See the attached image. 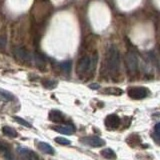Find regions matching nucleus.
<instances>
[{"instance_id": "obj_1", "label": "nucleus", "mask_w": 160, "mask_h": 160, "mask_svg": "<svg viewBox=\"0 0 160 160\" xmlns=\"http://www.w3.org/2000/svg\"><path fill=\"white\" fill-rule=\"evenodd\" d=\"M107 67L112 76H116L120 70V53L115 45H111L107 50L106 55Z\"/></svg>"}, {"instance_id": "obj_2", "label": "nucleus", "mask_w": 160, "mask_h": 160, "mask_svg": "<svg viewBox=\"0 0 160 160\" xmlns=\"http://www.w3.org/2000/svg\"><path fill=\"white\" fill-rule=\"evenodd\" d=\"M125 63H126V68L129 75H134L137 72L138 69V60L136 55L133 52H127L125 56Z\"/></svg>"}, {"instance_id": "obj_3", "label": "nucleus", "mask_w": 160, "mask_h": 160, "mask_svg": "<svg viewBox=\"0 0 160 160\" xmlns=\"http://www.w3.org/2000/svg\"><path fill=\"white\" fill-rule=\"evenodd\" d=\"M91 69H93V67H92V64H91V58L90 57L84 56L79 60L78 65H77V73L79 75L85 74Z\"/></svg>"}, {"instance_id": "obj_4", "label": "nucleus", "mask_w": 160, "mask_h": 160, "mask_svg": "<svg viewBox=\"0 0 160 160\" xmlns=\"http://www.w3.org/2000/svg\"><path fill=\"white\" fill-rule=\"evenodd\" d=\"M148 93V89L145 87H132L128 90L129 97L133 99H143L147 97Z\"/></svg>"}, {"instance_id": "obj_5", "label": "nucleus", "mask_w": 160, "mask_h": 160, "mask_svg": "<svg viewBox=\"0 0 160 160\" xmlns=\"http://www.w3.org/2000/svg\"><path fill=\"white\" fill-rule=\"evenodd\" d=\"M105 125L110 129H116L120 125V118L116 114H110L105 118Z\"/></svg>"}, {"instance_id": "obj_6", "label": "nucleus", "mask_w": 160, "mask_h": 160, "mask_svg": "<svg viewBox=\"0 0 160 160\" xmlns=\"http://www.w3.org/2000/svg\"><path fill=\"white\" fill-rule=\"evenodd\" d=\"M14 55L15 57L22 61H29L32 58L31 54H30L26 49L23 47H17L14 49Z\"/></svg>"}, {"instance_id": "obj_7", "label": "nucleus", "mask_w": 160, "mask_h": 160, "mask_svg": "<svg viewBox=\"0 0 160 160\" xmlns=\"http://www.w3.org/2000/svg\"><path fill=\"white\" fill-rule=\"evenodd\" d=\"M17 151L20 156L23 157L24 160H40L39 157L37 156V154L34 153L33 151H31V150H29V149L19 147V148H17Z\"/></svg>"}, {"instance_id": "obj_8", "label": "nucleus", "mask_w": 160, "mask_h": 160, "mask_svg": "<svg viewBox=\"0 0 160 160\" xmlns=\"http://www.w3.org/2000/svg\"><path fill=\"white\" fill-rule=\"evenodd\" d=\"M49 119L54 123H62L64 121V116L58 110H52L49 112Z\"/></svg>"}, {"instance_id": "obj_9", "label": "nucleus", "mask_w": 160, "mask_h": 160, "mask_svg": "<svg viewBox=\"0 0 160 160\" xmlns=\"http://www.w3.org/2000/svg\"><path fill=\"white\" fill-rule=\"evenodd\" d=\"M85 142H86L87 144H89L90 146H92V147H101L105 144V141L103 139L96 137V136L87 138L86 140H85Z\"/></svg>"}, {"instance_id": "obj_10", "label": "nucleus", "mask_w": 160, "mask_h": 160, "mask_svg": "<svg viewBox=\"0 0 160 160\" xmlns=\"http://www.w3.org/2000/svg\"><path fill=\"white\" fill-rule=\"evenodd\" d=\"M52 129L54 131H57L59 133L66 134V135H71L74 131L72 127L65 126V125H56V126H52Z\"/></svg>"}, {"instance_id": "obj_11", "label": "nucleus", "mask_w": 160, "mask_h": 160, "mask_svg": "<svg viewBox=\"0 0 160 160\" xmlns=\"http://www.w3.org/2000/svg\"><path fill=\"white\" fill-rule=\"evenodd\" d=\"M38 147H39V149L41 150L42 152L46 153V154L54 155V153H55L53 147L50 144L46 143V142H39L38 143Z\"/></svg>"}, {"instance_id": "obj_12", "label": "nucleus", "mask_w": 160, "mask_h": 160, "mask_svg": "<svg viewBox=\"0 0 160 160\" xmlns=\"http://www.w3.org/2000/svg\"><path fill=\"white\" fill-rule=\"evenodd\" d=\"M2 132L10 138H15V137L18 136V133H17L16 130L13 129L12 127H9V126H3Z\"/></svg>"}, {"instance_id": "obj_13", "label": "nucleus", "mask_w": 160, "mask_h": 160, "mask_svg": "<svg viewBox=\"0 0 160 160\" xmlns=\"http://www.w3.org/2000/svg\"><path fill=\"white\" fill-rule=\"evenodd\" d=\"M101 155L106 159H109V160H114L116 159V154L113 151L112 149L110 148H105L101 151Z\"/></svg>"}, {"instance_id": "obj_14", "label": "nucleus", "mask_w": 160, "mask_h": 160, "mask_svg": "<svg viewBox=\"0 0 160 160\" xmlns=\"http://www.w3.org/2000/svg\"><path fill=\"white\" fill-rule=\"evenodd\" d=\"M71 67H72V63H71V61H69V60L64 61L60 64V68H61V70L65 73H69L71 71Z\"/></svg>"}, {"instance_id": "obj_15", "label": "nucleus", "mask_w": 160, "mask_h": 160, "mask_svg": "<svg viewBox=\"0 0 160 160\" xmlns=\"http://www.w3.org/2000/svg\"><path fill=\"white\" fill-rule=\"evenodd\" d=\"M13 119H14L15 121H16L18 124L22 125V126H24V127H27V128H31V127H32V125H31V124H30L28 121H26V120H24L23 118H21V117L14 116Z\"/></svg>"}, {"instance_id": "obj_16", "label": "nucleus", "mask_w": 160, "mask_h": 160, "mask_svg": "<svg viewBox=\"0 0 160 160\" xmlns=\"http://www.w3.org/2000/svg\"><path fill=\"white\" fill-rule=\"evenodd\" d=\"M43 86L47 89H53L57 86V82L52 81V80H46V81L43 82Z\"/></svg>"}, {"instance_id": "obj_17", "label": "nucleus", "mask_w": 160, "mask_h": 160, "mask_svg": "<svg viewBox=\"0 0 160 160\" xmlns=\"http://www.w3.org/2000/svg\"><path fill=\"white\" fill-rule=\"evenodd\" d=\"M55 142L58 144H61V145H69L71 143L70 140H68L67 138H64V137H56L55 138Z\"/></svg>"}, {"instance_id": "obj_18", "label": "nucleus", "mask_w": 160, "mask_h": 160, "mask_svg": "<svg viewBox=\"0 0 160 160\" xmlns=\"http://www.w3.org/2000/svg\"><path fill=\"white\" fill-rule=\"evenodd\" d=\"M0 94L2 95L5 100H12L13 99L12 94L9 93L8 91H6V90H0Z\"/></svg>"}, {"instance_id": "obj_19", "label": "nucleus", "mask_w": 160, "mask_h": 160, "mask_svg": "<svg viewBox=\"0 0 160 160\" xmlns=\"http://www.w3.org/2000/svg\"><path fill=\"white\" fill-rule=\"evenodd\" d=\"M34 60H35V62H36L37 64H39V65H43L44 64V59L42 58L41 55H39L37 53L34 54Z\"/></svg>"}, {"instance_id": "obj_20", "label": "nucleus", "mask_w": 160, "mask_h": 160, "mask_svg": "<svg viewBox=\"0 0 160 160\" xmlns=\"http://www.w3.org/2000/svg\"><path fill=\"white\" fill-rule=\"evenodd\" d=\"M6 43H7V40L4 36H0V49L4 48L6 46Z\"/></svg>"}, {"instance_id": "obj_21", "label": "nucleus", "mask_w": 160, "mask_h": 160, "mask_svg": "<svg viewBox=\"0 0 160 160\" xmlns=\"http://www.w3.org/2000/svg\"><path fill=\"white\" fill-rule=\"evenodd\" d=\"M89 88H91L93 90H96V89L100 88V85L97 84V83H92V84H89Z\"/></svg>"}, {"instance_id": "obj_22", "label": "nucleus", "mask_w": 160, "mask_h": 160, "mask_svg": "<svg viewBox=\"0 0 160 160\" xmlns=\"http://www.w3.org/2000/svg\"><path fill=\"white\" fill-rule=\"evenodd\" d=\"M154 129H155V132L157 133V135H159V136H160V122L155 125V128Z\"/></svg>"}]
</instances>
